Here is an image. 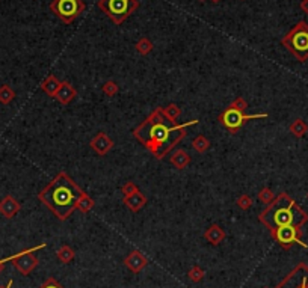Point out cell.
<instances>
[{
    "mask_svg": "<svg viewBox=\"0 0 308 288\" xmlns=\"http://www.w3.org/2000/svg\"><path fill=\"white\" fill-rule=\"evenodd\" d=\"M263 118H268V113H254V115H246L245 112L236 109V108H231V106H228V108L218 116V121L219 124L228 130L231 134H236L248 121H252V119H263Z\"/></svg>",
    "mask_w": 308,
    "mask_h": 288,
    "instance_id": "cell-6",
    "label": "cell"
},
{
    "mask_svg": "<svg viewBox=\"0 0 308 288\" xmlns=\"http://www.w3.org/2000/svg\"><path fill=\"white\" fill-rule=\"evenodd\" d=\"M147 202H148L147 196L141 190L130 195V196H124V199H122V204H124L132 211V213H137V211H141L147 205Z\"/></svg>",
    "mask_w": 308,
    "mask_h": 288,
    "instance_id": "cell-14",
    "label": "cell"
},
{
    "mask_svg": "<svg viewBox=\"0 0 308 288\" xmlns=\"http://www.w3.org/2000/svg\"><path fill=\"white\" fill-rule=\"evenodd\" d=\"M124 266L132 271V273H139V271H142L148 266V258L141 251L135 249L124 258Z\"/></svg>",
    "mask_w": 308,
    "mask_h": 288,
    "instance_id": "cell-11",
    "label": "cell"
},
{
    "mask_svg": "<svg viewBox=\"0 0 308 288\" xmlns=\"http://www.w3.org/2000/svg\"><path fill=\"white\" fill-rule=\"evenodd\" d=\"M169 162H171L174 168L184 169L191 163V156L188 154V151H184V149H175L173 156L169 157Z\"/></svg>",
    "mask_w": 308,
    "mask_h": 288,
    "instance_id": "cell-18",
    "label": "cell"
},
{
    "mask_svg": "<svg viewBox=\"0 0 308 288\" xmlns=\"http://www.w3.org/2000/svg\"><path fill=\"white\" fill-rule=\"evenodd\" d=\"M281 44L299 62L308 59V24L301 20L283 36Z\"/></svg>",
    "mask_w": 308,
    "mask_h": 288,
    "instance_id": "cell-4",
    "label": "cell"
},
{
    "mask_svg": "<svg viewBox=\"0 0 308 288\" xmlns=\"http://www.w3.org/2000/svg\"><path fill=\"white\" fill-rule=\"evenodd\" d=\"M101 90H103V94L106 97H115L119 92V86H118V83L115 80H107L101 86Z\"/></svg>",
    "mask_w": 308,
    "mask_h": 288,
    "instance_id": "cell-26",
    "label": "cell"
},
{
    "mask_svg": "<svg viewBox=\"0 0 308 288\" xmlns=\"http://www.w3.org/2000/svg\"><path fill=\"white\" fill-rule=\"evenodd\" d=\"M225 231L221 228L219 225H216V223H213V225H210L209 228L206 230V233H204V238L209 241L210 245H213V246H218V245H221L222 241L225 240Z\"/></svg>",
    "mask_w": 308,
    "mask_h": 288,
    "instance_id": "cell-16",
    "label": "cell"
},
{
    "mask_svg": "<svg viewBox=\"0 0 308 288\" xmlns=\"http://www.w3.org/2000/svg\"><path fill=\"white\" fill-rule=\"evenodd\" d=\"M265 288H268V287H265Z\"/></svg>",
    "mask_w": 308,
    "mask_h": 288,
    "instance_id": "cell-38",
    "label": "cell"
},
{
    "mask_svg": "<svg viewBox=\"0 0 308 288\" xmlns=\"http://www.w3.org/2000/svg\"><path fill=\"white\" fill-rule=\"evenodd\" d=\"M301 9L308 14V0H301Z\"/></svg>",
    "mask_w": 308,
    "mask_h": 288,
    "instance_id": "cell-33",
    "label": "cell"
},
{
    "mask_svg": "<svg viewBox=\"0 0 308 288\" xmlns=\"http://www.w3.org/2000/svg\"><path fill=\"white\" fill-rule=\"evenodd\" d=\"M136 192H139V187H137L133 181H127V183H124V186L121 187V193L124 196H130Z\"/></svg>",
    "mask_w": 308,
    "mask_h": 288,
    "instance_id": "cell-30",
    "label": "cell"
},
{
    "mask_svg": "<svg viewBox=\"0 0 308 288\" xmlns=\"http://www.w3.org/2000/svg\"><path fill=\"white\" fill-rule=\"evenodd\" d=\"M45 246H47V245L42 243V245H38L35 248H30V249H26V251H21L19 253H15V255H11L9 261H12L14 267L17 269L19 273H21L23 276H27L37 269V266L39 263L35 252L42 249V248H45Z\"/></svg>",
    "mask_w": 308,
    "mask_h": 288,
    "instance_id": "cell-8",
    "label": "cell"
},
{
    "mask_svg": "<svg viewBox=\"0 0 308 288\" xmlns=\"http://www.w3.org/2000/svg\"><path fill=\"white\" fill-rule=\"evenodd\" d=\"M192 146H193V149L196 151V153H206V151L210 148V141L206 138V136H203V134H199V136H196V138L192 141Z\"/></svg>",
    "mask_w": 308,
    "mask_h": 288,
    "instance_id": "cell-24",
    "label": "cell"
},
{
    "mask_svg": "<svg viewBox=\"0 0 308 288\" xmlns=\"http://www.w3.org/2000/svg\"><path fill=\"white\" fill-rule=\"evenodd\" d=\"M11 287H12V281H9L5 287H0V288H11Z\"/></svg>",
    "mask_w": 308,
    "mask_h": 288,
    "instance_id": "cell-35",
    "label": "cell"
},
{
    "mask_svg": "<svg viewBox=\"0 0 308 288\" xmlns=\"http://www.w3.org/2000/svg\"><path fill=\"white\" fill-rule=\"evenodd\" d=\"M230 106H231V108H236V109L245 112L246 109H248V101H246L243 97H237V98H234L233 101L230 103Z\"/></svg>",
    "mask_w": 308,
    "mask_h": 288,
    "instance_id": "cell-31",
    "label": "cell"
},
{
    "mask_svg": "<svg viewBox=\"0 0 308 288\" xmlns=\"http://www.w3.org/2000/svg\"><path fill=\"white\" fill-rule=\"evenodd\" d=\"M9 261V256H8V258H3V260H0V273H2V270L5 269V264Z\"/></svg>",
    "mask_w": 308,
    "mask_h": 288,
    "instance_id": "cell-34",
    "label": "cell"
},
{
    "mask_svg": "<svg viewBox=\"0 0 308 288\" xmlns=\"http://www.w3.org/2000/svg\"><path fill=\"white\" fill-rule=\"evenodd\" d=\"M210 2H213V3H219L221 0H210Z\"/></svg>",
    "mask_w": 308,
    "mask_h": 288,
    "instance_id": "cell-36",
    "label": "cell"
},
{
    "mask_svg": "<svg viewBox=\"0 0 308 288\" xmlns=\"http://www.w3.org/2000/svg\"><path fill=\"white\" fill-rule=\"evenodd\" d=\"M15 98V90L9 85H2L0 86V103L2 104H9Z\"/></svg>",
    "mask_w": 308,
    "mask_h": 288,
    "instance_id": "cell-25",
    "label": "cell"
},
{
    "mask_svg": "<svg viewBox=\"0 0 308 288\" xmlns=\"http://www.w3.org/2000/svg\"><path fill=\"white\" fill-rule=\"evenodd\" d=\"M198 2H206V0H198Z\"/></svg>",
    "mask_w": 308,
    "mask_h": 288,
    "instance_id": "cell-37",
    "label": "cell"
},
{
    "mask_svg": "<svg viewBox=\"0 0 308 288\" xmlns=\"http://www.w3.org/2000/svg\"><path fill=\"white\" fill-rule=\"evenodd\" d=\"M20 210H21L20 202L11 195H6L5 198L0 201V215H2L3 217H6V219H12Z\"/></svg>",
    "mask_w": 308,
    "mask_h": 288,
    "instance_id": "cell-13",
    "label": "cell"
},
{
    "mask_svg": "<svg viewBox=\"0 0 308 288\" xmlns=\"http://www.w3.org/2000/svg\"><path fill=\"white\" fill-rule=\"evenodd\" d=\"M38 288H65L62 284L60 282H58L55 278H49L47 281H45L41 287H38Z\"/></svg>",
    "mask_w": 308,
    "mask_h": 288,
    "instance_id": "cell-32",
    "label": "cell"
},
{
    "mask_svg": "<svg viewBox=\"0 0 308 288\" xmlns=\"http://www.w3.org/2000/svg\"><path fill=\"white\" fill-rule=\"evenodd\" d=\"M77 97V90L76 88L68 82V80H62L60 83V88L58 90V94L55 95V98L60 103V104H70L74 101V98Z\"/></svg>",
    "mask_w": 308,
    "mask_h": 288,
    "instance_id": "cell-15",
    "label": "cell"
},
{
    "mask_svg": "<svg viewBox=\"0 0 308 288\" xmlns=\"http://www.w3.org/2000/svg\"><path fill=\"white\" fill-rule=\"evenodd\" d=\"M136 52L139 53V54H142V56H147V54H150L151 52H153V42H151V39L150 38H147V36H144V38H141L139 41L136 42Z\"/></svg>",
    "mask_w": 308,
    "mask_h": 288,
    "instance_id": "cell-23",
    "label": "cell"
},
{
    "mask_svg": "<svg viewBox=\"0 0 308 288\" xmlns=\"http://www.w3.org/2000/svg\"><path fill=\"white\" fill-rule=\"evenodd\" d=\"M97 6L114 24L119 26L139 8V0H98Z\"/></svg>",
    "mask_w": 308,
    "mask_h": 288,
    "instance_id": "cell-5",
    "label": "cell"
},
{
    "mask_svg": "<svg viewBox=\"0 0 308 288\" xmlns=\"http://www.w3.org/2000/svg\"><path fill=\"white\" fill-rule=\"evenodd\" d=\"M56 258L62 263V264H68L71 263L74 258H76V252L73 248H70L68 245H64V246H60L56 252Z\"/></svg>",
    "mask_w": 308,
    "mask_h": 288,
    "instance_id": "cell-19",
    "label": "cell"
},
{
    "mask_svg": "<svg viewBox=\"0 0 308 288\" xmlns=\"http://www.w3.org/2000/svg\"><path fill=\"white\" fill-rule=\"evenodd\" d=\"M289 130H290L291 134L296 136V138H302V136H305V133L308 131V126L305 124L304 119L299 118V119H295L293 123L290 124Z\"/></svg>",
    "mask_w": 308,
    "mask_h": 288,
    "instance_id": "cell-21",
    "label": "cell"
},
{
    "mask_svg": "<svg viewBox=\"0 0 308 288\" xmlns=\"http://www.w3.org/2000/svg\"><path fill=\"white\" fill-rule=\"evenodd\" d=\"M94 205H96L94 199H92L91 196L85 192L80 195L79 201H77V210L82 211V213H89V211L94 208Z\"/></svg>",
    "mask_w": 308,
    "mask_h": 288,
    "instance_id": "cell-20",
    "label": "cell"
},
{
    "mask_svg": "<svg viewBox=\"0 0 308 288\" xmlns=\"http://www.w3.org/2000/svg\"><path fill=\"white\" fill-rule=\"evenodd\" d=\"M60 83H62V82H60L55 74H49L41 83V90L47 94L49 97L55 98V95L58 94V90L60 88Z\"/></svg>",
    "mask_w": 308,
    "mask_h": 288,
    "instance_id": "cell-17",
    "label": "cell"
},
{
    "mask_svg": "<svg viewBox=\"0 0 308 288\" xmlns=\"http://www.w3.org/2000/svg\"><path fill=\"white\" fill-rule=\"evenodd\" d=\"M276 288H308V266L299 263Z\"/></svg>",
    "mask_w": 308,
    "mask_h": 288,
    "instance_id": "cell-10",
    "label": "cell"
},
{
    "mask_svg": "<svg viewBox=\"0 0 308 288\" xmlns=\"http://www.w3.org/2000/svg\"><path fill=\"white\" fill-rule=\"evenodd\" d=\"M85 9L86 3L83 0H52L50 3V11L65 24H71Z\"/></svg>",
    "mask_w": 308,
    "mask_h": 288,
    "instance_id": "cell-7",
    "label": "cell"
},
{
    "mask_svg": "<svg viewBox=\"0 0 308 288\" xmlns=\"http://www.w3.org/2000/svg\"><path fill=\"white\" fill-rule=\"evenodd\" d=\"M258 220L269 231L289 225L302 228V225L308 222V215L287 193H281L258 215Z\"/></svg>",
    "mask_w": 308,
    "mask_h": 288,
    "instance_id": "cell-3",
    "label": "cell"
},
{
    "mask_svg": "<svg viewBox=\"0 0 308 288\" xmlns=\"http://www.w3.org/2000/svg\"><path fill=\"white\" fill-rule=\"evenodd\" d=\"M272 238L278 243L283 249H290L293 245H301L302 248H308L307 243L301 240L302 231L298 226H281V228H276L273 231H270Z\"/></svg>",
    "mask_w": 308,
    "mask_h": 288,
    "instance_id": "cell-9",
    "label": "cell"
},
{
    "mask_svg": "<svg viewBox=\"0 0 308 288\" xmlns=\"http://www.w3.org/2000/svg\"><path fill=\"white\" fill-rule=\"evenodd\" d=\"M198 123L199 119H192L184 124H174L163 115L162 108H157L133 130V136L157 160H163L186 138L188 128Z\"/></svg>",
    "mask_w": 308,
    "mask_h": 288,
    "instance_id": "cell-1",
    "label": "cell"
},
{
    "mask_svg": "<svg viewBox=\"0 0 308 288\" xmlns=\"http://www.w3.org/2000/svg\"><path fill=\"white\" fill-rule=\"evenodd\" d=\"M206 276V271L199 267V266H193L189 271H188V278L192 281V282H201Z\"/></svg>",
    "mask_w": 308,
    "mask_h": 288,
    "instance_id": "cell-27",
    "label": "cell"
},
{
    "mask_svg": "<svg viewBox=\"0 0 308 288\" xmlns=\"http://www.w3.org/2000/svg\"><path fill=\"white\" fill-rule=\"evenodd\" d=\"M82 193L83 190L79 187V184L62 171L38 193V199L59 220L64 222L74 213V210H77V201Z\"/></svg>",
    "mask_w": 308,
    "mask_h": 288,
    "instance_id": "cell-2",
    "label": "cell"
},
{
    "mask_svg": "<svg viewBox=\"0 0 308 288\" xmlns=\"http://www.w3.org/2000/svg\"><path fill=\"white\" fill-rule=\"evenodd\" d=\"M236 204H237V207H239L240 210H250V208L252 207L254 201H252V198H251L250 195L243 193V195H240L239 198L236 199Z\"/></svg>",
    "mask_w": 308,
    "mask_h": 288,
    "instance_id": "cell-29",
    "label": "cell"
},
{
    "mask_svg": "<svg viewBox=\"0 0 308 288\" xmlns=\"http://www.w3.org/2000/svg\"><path fill=\"white\" fill-rule=\"evenodd\" d=\"M273 199H275V195H273V192L269 187H263V189L258 192V201L260 202L269 205Z\"/></svg>",
    "mask_w": 308,
    "mask_h": 288,
    "instance_id": "cell-28",
    "label": "cell"
},
{
    "mask_svg": "<svg viewBox=\"0 0 308 288\" xmlns=\"http://www.w3.org/2000/svg\"><path fill=\"white\" fill-rule=\"evenodd\" d=\"M162 112H163V115L171 121V123H174V124H177V119L180 118V115H181V109L178 108L177 104H174V103H171V104H168L166 108H162Z\"/></svg>",
    "mask_w": 308,
    "mask_h": 288,
    "instance_id": "cell-22",
    "label": "cell"
},
{
    "mask_svg": "<svg viewBox=\"0 0 308 288\" xmlns=\"http://www.w3.org/2000/svg\"><path fill=\"white\" fill-rule=\"evenodd\" d=\"M89 146L92 151H96L98 156H106L114 148V141L106 133H97L94 138L91 139Z\"/></svg>",
    "mask_w": 308,
    "mask_h": 288,
    "instance_id": "cell-12",
    "label": "cell"
}]
</instances>
